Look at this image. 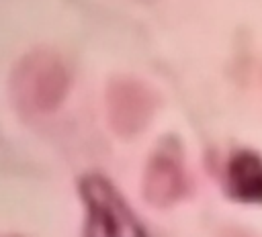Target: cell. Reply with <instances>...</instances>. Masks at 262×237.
I'll return each instance as SVG.
<instances>
[{"instance_id": "cell-5", "label": "cell", "mask_w": 262, "mask_h": 237, "mask_svg": "<svg viewBox=\"0 0 262 237\" xmlns=\"http://www.w3.org/2000/svg\"><path fill=\"white\" fill-rule=\"evenodd\" d=\"M229 194L244 202H262V159L250 151L231 157L227 165Z\"/></svg>"}, {"instance_id": "cell-3", "label": "cell", "mask_w": 262, "mask_h": 237, "mask_svg": "<svg viewBox=\"0 0 262 237\" xmlns=\"http://www.w3.org/2000/svg\"><path fill=\"white\" fill-rule=\"evenodd\" d=\"M158 94L133 78H117L106 90V114L113 131L121 137H133L154 116Z\"/></svg>"}, {"instance_id": "cell-4", "label": "cell", "mask_w": 262, "mask_h": 237, "mask_svg": "<svg viewBox=\"0 0 262 237\" xmlns=\"http://www.w3.org/2000/svg\"><path fill=\"white\" fill-rule=\"evenodd\" d=\"M186 190V174L182 157L176 149H160L147 163L143 178V194L154 206L176 202Z\"/></svg>"}, {"instance_id": "cell-1", "label": "cell", "mask_w": 262, "mask_h": 237, "mask_svg": "<svg viewBox=\"0 0 262 237\" xmlns=\"http://www.w3.org/2000/svg\"><path fill=\"white\" fill-rule=\"evenodd\" d=\"M70 72L63 59L47 49L31 51L12 76V94L25 112H51L68 94Z\"/></svg>"}, {"instance_id": "cell-2", "label": "cell", "mask_w": 262, "mask_h": 237, "mask_svg": "<svg viewBox=\"0 0 262 237\" xmlns=\"http://www.w3.org/2000/svg\"><path fill=\"white\" fill-rule=\"evenodd\" d=\"M80 192L88 208L84 237H145L133 212L106 180L88 176Z\"/></svg>"}]
</instances>
